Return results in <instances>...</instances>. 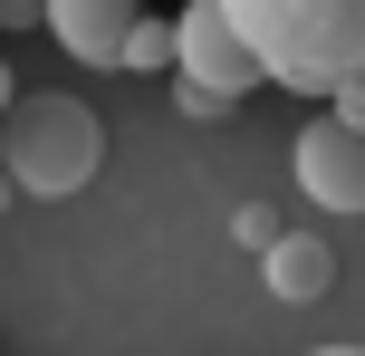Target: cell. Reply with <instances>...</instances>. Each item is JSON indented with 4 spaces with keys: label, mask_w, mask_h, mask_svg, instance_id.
<instances>
[{
    "label": "cell",
    "mask_w": 365,
    "mask_h": 356,
    "mask_svg": "<svg viewBox=\"0 0 365 356\" xmlns=\"http://www.w3.org/2000/svg\"><path fill=\"white\" fill-rule=\"evenodd\" d=\"M221 19L250 39L269 87L336 96L365 68V0H221Z\"/></svg>",
    "instance_id": "cell-1"
},
{
    "label": "cell",
    "mask_w": 365,
    "mask_h": 356,
    "mask_svg": "<svg viewBox=\"0 0 365 356\" xmlns=\"http://www.w3.org/2000/svg\"><path fill=\"white\" fill-rule=\"evenodd\" d=\"M96 164H106V116L87 96H68V87H19V106L0 116V173H10V193L68 203V193L96 183Z\"/></svg>",
    "instance_id": "cell-2"
},
{
    "label": "cell",
    "mask_w": 365,
    "mask_h": 356,
    "mask_svg": "<svg viewBox=\"0 0 365 356\" xmlns=\"http://www.w3.org/2000/svg\"><path fill=\"white\" fill-rule=\"evenodd\" d=\"M173 77H192V87H212V96L269 87L259 58H250V39L221 19V0H182V10H173Z\"/></svg>",
    "instance_id": "cell-3"
},
{
    "label": "cell",
    "mask_w": 365,
    "mask_h": 356,
    "mask_svg": "<svg viewBox=\"0 0 365 356\" xmlns=\"http://www.w3.org/2000/svg\"><path fill=\"white\" fill-rule=\"evenodd\" d=\"M289 173L317 212H365V126H336V116H308L289 145Z\"/></svg>",
    "instance_id": "cell-4"
},
{
    "label": "cell",
    "mask_w": 365,
    "mask_h": 356,
    "mask_svg": "<svg viewBox=\"0 0 365 356\" xmlns=\"http://www.w3.org/2000/svg\"><path fill=\"white\" fill-rule=\"evenodd\" d=\"M48 39L68 58H87V68H115L125 58V39H135V19H145V0H48Z\"/></svg>",
    "instance_id": "cell-5"
},
{
    "label": "cell",
    "mask_w": 365,
    "mask_h": 356,
    "mask_svg": "<svg viewBox=\"0 0 365 356\" xmlns=\"http://www.w3.org/2000/svg\"><path fill=\"white\" fill-rule=\"evenodd\" d=\"M259 270H269V299H289V308H308V299L336 289V250L317 241V231H279V241L259 250Z\"/></svg>",
    "instance_id": "cell-6"
},
{
    "label": "cell",
    "mask_w": 365,
    "mask_h": 356,
    "mask_svg": "<svg viewBox=\"0 0 365 356\" xmlns=\"http://www.w3.org/2000/svg\"><path fill=\"white\" fill-rule=\"evenodd\" d=\"M115 68H135V77L173 68V19H135V39H125V58H115Z\"/></svg>",
    "instance_id": "cell-7"
},
{
    "label": "cell",
    "mask_w": 365,
    "mask_h": 356,
    "mask_svg": "<svg viewBox=\"0 0 365 356\" xmlns=\"http://www.w3.org/2000/svg\"><path fill=\"white\" fill-rule=\"evenodd\" d=\"M173 106H182V116H202V126H212V116L231 106V96H212V87H192V77H173Z\"/></svg>",
    "instance_id": "cell-8"
},
{
    "label": "cell",
    "mask_w": 365,
    "mask_h": 356,
    "mask_svg": "<svg viewBox=\"0 0 365 356\" xmlns=\"http://www.w3.org/2000/svg\"><path fill=\"white\" fill-rule=\"evenodd\" d=\"M327 116H336V126H365V68H356V77H346V87H336V96H327Z\"/></svg>",
    "instance_id": "cell-9"
},
{
    "label": "cell",
    "mask_w": 365,
    "mask_h": 356,
    "mask_svg": "<svg viewBox=\"0 0 365 356\" xmlns=\"http://www.w3.org/2000/svg\"><path fill=\"white\" fill-rule=\"evenodd\" d=\"M240 241H250V250H269V241H279V222H269L259 203H240Z\"/></svg>",
    "instance_id": "cell-10"
},
{
    "label": "cell",
    "mask_w": 365,
    "mask_h": 356,
    "mask_svg": "<svg viewBox=\"0 0 365 356\" xmlns=\"http://www.w3.org/2000/svg\"><path fill=\"white\" fill-rule=\"evenodd\" d=\"M19 106V77H10V58H0V116H10Z\"/></svg>",
    "instance_id": "cell-11"
},
{
    "label": "cell",
    "mask_w": 365,
    "mask_h": 356,
    "mask_svg": "<svg viewBox=\"0 0 365 356\" xmlns=\"http://www.w3.org/2000/svg\"><path fill=\"white\" fill-rule=\"evenodd\" d=\"M29 10H48V0H0V19H29Z\"/></svg>",
    "instance_id": "cell-12"
},
{
    "label": "cell",
    "mask_w": 365,
    "mask_h": 356,
    "mask_svg": "<svg viewBox=\"0 0 365 356\" xmlns=\"http://www.w3.org/2000/svg\"><path fill=\"white\" fill-rule=\"evenodd\" d=\"M317 356H365V347H317Z\"/></svg>",
    "instance_id": "cell-13"
}]
</instances>
